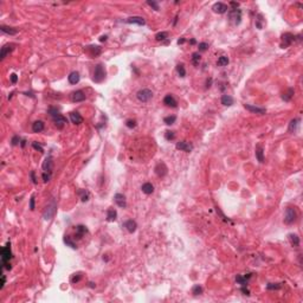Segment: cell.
I'll return each instance as SVG.
<instances>
[{
  "instance_id": "6da1fadb",
  "label": "cell",
  "mask_w": 303,
  "mask_h": 303,
  "mask_svg": "<svg viewBox=\"0 0 303 303\" xmlns=\"http://www.w3.org/2000/svg\"><path fill=\"white\" fill-rule=\"evenodd\" d=\"M12 258V251H11V243L7 242V244L1 249V265L2 269L11 270L9 259Z\"/></svg>"
},
{
  "instance_id": "7a4b0ae2",
  "label": "cell",
  "mask_w": 303,
  "mask_h": 303,
  "mask_svg": "<svg viewBox=\"0 0 303 303\" xmlns=\"http://www.w3.org/2000/svg\"><path fill=\"white\" fill-rule=\"evenodd\" d=\"M105 78V68L103 64H97L95 66V70H94V82L96 83H101L102 81Z\"/></svg>"
},
{
  "instance_id": "3957f363",
  "label": "cell",
  "mask_w": 303,
  "mask_h": 303,
  "mask_svg": "<svg viewBox=\"0 0 303 303\" xmlns=\"http://www.w3.org/2000/svg\"><path fill=\"white\" fill-rule=\"evenodd\" d=\"M56 211H57V205H56V202H55V200H52V202L46 206V208L44 210V213H43L44 219H45V220L52 219L53 215H55V213H56Z\"/></svg>"
},
{
  "instance_id": "277c9868",
  "label": "cell",
  "mask_w": 303,
  "mask_h": 303,
  "mask_svg": "<svg viewBox=\"0 0 303 303\" xmlns=\"http://www.w3.org/2000/svg\"><path fill=\"white\" fill-rule=\"evenodd\" d=\"M136 97H137V100L140 102H148L153 97V93L149 89H142V90L137 91Z\"/></svg>"
},
{
  "instance_id": "5b68a950",
  "label": "cell",
  "mask_w": 303,
  "mask_h": 303,
  "mask_svg": "<svg viewBox=\"0 0 303 303\" xmlns=\"http://www.w3.org/2000/svg\"><path fill=\"white\" fill-rule=\"evenodd\" d=\"M229 19L230 21H232L234 25H238L240 23V19H242V11L239 8L237 9H230L229 12Z\"/></svg>"
},
{
  "instance_id": "8992f818",
  "label": "cell",
  "mask_w": 303,
  "mask_h": 303,
  "mask_svg": "<svg viewBox=\"0 0 303 303\" xmlns=\"http://www.w3.org/2000/svg\"><path fill=\"white\" fill-rule=\"evenodd\" d=\"M296 217H297V214H296V211H295L294 208L289 207V208H287V211H285V215H284V223H285V224H288V225H290V224L295 223V220H296Z\"/></svg>"
},
{
  "instance_id": "52a82bcc",
  "label": "cell",
  "mask_w": 303,
  "mask_h": 303,
  "mask_svg": "<svg viewBox=\"0 0 303 303\" xmlns=\"http://www.w3.org/2000/svg\"><path fill=\"white\" fill-rule=\"evenodd\" d=\"M294 40H295V36H294L293 33L287 32V33L282 34V42H283V43L281 44V47H282V49H285V47L290 46V45L294 43Z\"/></svg>"
},
{
  "instance_id": "ba28073f",
  "label": "cell",
  "mask_w": 303,
  "mask_h": 303,
  "mask_svg": "<svg viewBox=\"0 0 303 303\" xmlns=\"http://www.w3.org/2000/svg\"><path fill=\"white\" fill-rule=\"evenodd\" d=\"M52 120H53V122H55V124H56V127H57L58 129H62V128L68 123L66 117H64L62 114H58L57 116L52 117Z\"/></svg>"
},
{
  "instance_id": "9c48e42d",
  "label": "cell",
  "mask_w": 303,
  "mask_h": 303,
  "mask_svg": "<svg viewBox=\"0 0 303 303\" xmlns=\"http://www.w3.org/2000/svg\"><path fill=\"white\" fill-rule=\"evenodd\" d=\"M52 169H53V160H52L51 156H47L45 159V161L43 162V171L45 173L52 174Z\"/></svg>"
},
{
  "instance_id": "30bf717a",
  "label": "cell",
  "mask_w": 303,
  "mask_h": 303,
  "mask_svg": "<svg viewBox=\"0 0 303 303\" xmlns=\"http://www.w3.org/2000/svg\"><path fill=\"white\" fill-rule=\"evenodd\" d=\"M126 23H127V24H136V25L143 26V25L146 24V20H145V18H142V17L134 15V17L127 18V19H126Z\"/></svg>"
},
{
  "instance_id": "8fae6325",
  "label": "cell",
  "mask_w": 303,
  "mask_h": 303,
  "mask_svg": "<svg viewBox=\"0 0 303 303\" xmlns=\"http://www.w3.org/2000/svg\"><path fill=\"white\" fill-rule=\"evenodd\" d=\"M175 148H177V149H179V150H183V152H187V153H190V152H192L193 146H192L190 142L180 141V142H178V143L175 145Z\"/></svg>"
},
{
  "instance_id": "7c38bea8",
  "label": "cell",
  "mask_w": 303,
  "mask_h": 303,
  "mask_svg": "<svg viewBox=\"0 0 303 303\" xmlns=\"http://www.w3.org/2000/svg\"><path fill=\"white\" fill-rule=\"evenodd\" d=\"M212 9L213 12L215 13H219V14H223L227 11V5H225L224 2H215L213 6H212Z\"/></svg>"
},
{
  "instance_id": "4fadbf2b",
  "label": "cell",
  "mask_w": 303,
  "mask_h": 303,
  "mask_svg": "<svg viewBox=\"0 0 303 303\" xmlns=\"http://www.w3.org/2000/svg\"><path fill=\"white\" fill-rule=\"evenodd\" d=\"M167 171H168V168L164 162L158 164L156 167H155V173H156L158 177H165L167 174Z\"/></svg>"
},
{
  "instance_id": "5bb4252c",
  "label": "cell",
  "mask_w": 303,
  "mask_h": 303,
  "mask_svg": "<svg viewBox=\"0 0 303 303\" xmlns=\"http://www.w3.org/2000/svg\"><path fill=\"white\" fill-rule=\"evenodd\" d=\"M115 202L121 207V208H126L127 207V202H126V197L122 193H116L114 197Z\"/></svg>"
},
{
  "instance_id": "9a60e30c",
  "label": "cell",
  "mask_w": 303,
  "mask_h": 303,
  "mask_svg": "<svg viewBox=\"0 0 303 303\" xmlns=\"http://www.w3.org/2000/svg\"><path fill=\"white\" fill-rule=\"evenodd\" d=\"M70 120L74 124H81L83 122V117L78 111H71L70 112Z\"/></svg>"
},
{
  "instance_id": "2e32d148",
  "label": "cell",
  "mask_w": 303,
  "mask_h": 303,
  "mask_svg": "<svg viewBox=\"0 0 303 303\" xmlns=\"http://www.w3.org/2000/svg\"><path fill=\"white\" fill-rule=\"evenodd\" d=\"M123 226H124V227L127 229V231H128V232H130V233L135 232V231H136V229H137V224H136V221H134L133 219H129V220L124 221Z\"/></svg>"
},
{
  "instance_id": "e0dca14e",
  "label": "cell",
  "mask_w": 303,
  "mask_h": 303,
  "mask_svg": "<svg viewBox=\"0 0 303 303\" xmlns=\"http://www.w3.org/2000/svg\"><path fill=\"white\" fill-rule=\"evenodd\" d=\"M71 100H72V102H83L85 100V94L82 90H77V91L72 93Z\"/></svg>"
},
{
  "instance_id": "ac0fdd59",
  "label": "cell",
  "mask_w": 303,
  "mask_h": 303,
  "mask_svg": "<svg viewBox=\"0 0 303 303\" xmlns=\"http://www.w3.org/2000/svg\"><path fill=\"white\" fill-rule=\"evenodd\" d=\"M164 104H166L167 107H171V108H177L178 107V102L177 100L169 94V95H167L165 99H164Z\"/></svg>"
},
{
  "instance_id": "d6986e66",
  "label": "cell",
  "mask_w": 303,
  "mask_h": 303,
  "mask_svg": "<svg viewBox=\"0 0 303 303\" xmlns=\"http://www.w3.org/2000/svg\"><path fill=\"white\" fill-rule=\"evenodd\" d=\"M13 44H7V45H4L2 47H1V55H0V61H4L5 58H6V56L13 50Z\"/></svg>"
},
{
  "instance_id": "ffe728a7",
  "label": "cell",
  "mask_w": 303,
  "mask_h": 303,
  "mask_svg": "<svg viewBox=\"0 0 303 303\" xmlns=\"http://www.w3.org/2000/svg\"><path fill=\"white\" fill-rule=\"evenodd\" d=\"M44 128H45V124H44L43 121H34L32 123V131L33 133H40V131L44 130Z\"/></svg>"
},
{
  "instance_id": "44dd1931",
  "label": "cell",
  "mask_w": 303,
  "mask_h": 303,
  "mask_svg": "<svg viewBox=\"0 0 303 303\" xmlns=\"http://www.w3.org/2000/svg\"><path fill=\"white\" fill-rule=\"evenodd\" d=\"M80 78H81V76H80V72H77V71H72L68 76V81L70 84H77L80 82Z\"/></svg>"
},
{
  "instance_id": "7402d4cb",
  "label": "cell",
  "mask_w": 303,
  "mask_h": 303,
  "mask_svg": "<svg viewBox=\"0 0 303 303\" xmlns=\"http://www.w3.org/2000/svg\"><path fill=\"white\" fill-rule=\"evenodd\" d=\"M88 232V229L84 226V225H77L76 226V233H75V237L81 239L85 233Z\"/></svg>"
},
{
  "instance_id": "603a6c76",
  "label": "cell",
  "mask_w": 303,
  "mask_h": 303,
  "mask_svg": "<svg viewBox=\"0 0 303 303\" xmlns=\"http://www.w3.org/2000/svg\"><path fill=\"white\" fill-rule=\"evenodd\" d=\"M93 57H95V56H99L100 53H101V47L99 46V45H90V46H87V49H85Z\"/></svg>"
},
{
  "instance_id": "cb8c5ba5",
  "label": "cell",
  "mask_w": 303,
  "mask_h": 303,
  "mask_svg": "<svg viewBox=\"0 0 303 303\" xmlns=\"http://www.w3.org/2000/svg\"><path fill=\"white\" fill-rule=\"evenodd\" d=\"M244 108L248 109L251 112H256V114H265V109L264 108H258V107H253L251 104H244Z\"/></svg>"
},
{
  "instance_id": "d4e9b609",
  "label": "cell",
  "mask_w": 303,
  "mask_h": 303,
  "mask_svg": "<svg viewBox=\"0 0 303 303\" xmlns=\"http://www.w3.org/2000/svg\"><path fill=\"white\" fill-rule=\"evenodd\" d=\"M255 154H256V159H257L261 164L264 162V150H263V147H262L261 145H258V146L256 147Z\"/></svg>"
},
{
  "instance_id": "484cf974",
  "label": "cell",
  "mask_w": 303,
  "mask_h": 303,
  "mask_svg": "<svg viewBox=\"0 0 303 303\" xmlns=\"http://www.w3.org/2000/svg\"><path fill=\"white\" fill-rule=\"evenodd\" d=\"M251 277V274H248V276H237L236 277V282L238 283V284H240L242 287L243 285H248V283H249V278Z\"/></svg>"
},
{
  "instance_id": "4316f807",
  "label": "cell",
  "mask_w": 303,
  "mask_h": 303,
  "mask_svg": "<svg viewBox=\"0 0 303 303\" xmlns=\"http://www.w3.org/2000/svg\"><path fill=\"white\" fill-rule=\"evenodd\" d=\"M0 28H1V31H2L4 33L9 34V36H14V34H17V33H18V30H17V28H14V27H9V26L1 25V26H0Z\"/></svg>"
},
{
  "instance_id": "83f0119b",
  "label": "cell",
  "mask_w": 303,
  "mask_h": 303,
  "mask_svg": "<svg viewBox=\"0 0 303 303\" xmlns=\"http://www.w3.org/2000/svg\"><path fill=\"white\" fill-rule=\"evenodd\" d=\"M141 190H142V192L145 193V194H152L153 192H154V186L150 184V183H146V184H143L142 185V187H141Z\"/></svg>"
},
{
  "instance_id": "f1b7e54d",
  "label": "cell",
  "mask_w": 303,
  "mask_h": 303,
  "mask_svg": "<svg viewBox=\"0 0 303 303\" xmlns=\"http://www.w3.org/2000/svg\"><path fill=\"white\" fill-rule=\"evenodd\" d=\"M117 218V212L114 208H108L107 211V220L108 221H115Z\"/></svg>"
},
{
  "instance_id": "f546056e",
  "label": "cell",
  "mask_w": 303,
  "mask_h": 303,
  "mask_svg": "<svg viewBox=\"0 0 303 303\" xmlns=\"http://www.w3.org/2000/svg\"><path fill=\"white\" fill-rule=\"evenodd\" d=\"M221 104L223 105H226V107H230L233 104V97L230 96V95H223L221 96Z\"/></svg>"
},
{
  "instance_id": "4dcf8cb0",
  "label": "cell",
  "mask_w": 303,
  "mask_h": 303,
  "mask_svg": "<svg viewBox=\"0 0 303 303\" xmlns=\"http://www.w3.org/2000/svg\"><path fill=\"white\" fill-rule=\"evenodd\" d=\"M288 238H289V240H290V243H291V245H293V246L297 248V246L300 245V238H299V236H297V234L290 233V234L288 236Z\"/></svg>"
},
{
  "instance_id": "1f68e13d",
  "label": "cell",
  "mask_w": 303,
  "mask_h": 303,
  "mask_svg": "<svg viewBox=\"0 0 303 303\" xmlns=\"http://www.w3.org/2000/svg\"><path fill=\"white\" fill-rule=\"evenodd\" d=\"M294 93H295V90L293 89V88H289L288 89V91L285 93V94H283V96H282V99L284 100L285 102H289L291 99H293V96H294Z\"/></svg>"
},
{
  "instance_id": "d6a6232c",
  "label": "cell",
  "mask_w": 303,
  "mask_h": 303,
  "mask_svg": "<svg viewBox=\"0 0 303 303\" xmlns=\"http://www.w3.org/2000/svg\"><path fill=\"white\" fill-rule=\"evenodd\" d=\"M63 240H64V243H65L68 246H70L71 249H77V245H76V243H75V242H74V240H72V239H71L69 236H65Z\"/></svg>"
},
{
  "instance_id": "836d02e7",
  "label": "cell",
  "mask_w": 303,
  "mask_h": 303,
  "mask_svg": "<svg viewBox=\"0 0 303 303\" xmlns=\"http://www.w3.org/2000/svg\"><path fill=\"white\" fill-rule=\"evenodd\" d=\"M177 72L180 77H185L186 76V69L184 66V64H178L177 65Z\"/></svg>"
},
{
  "instance_id": "e575fe53",
  "label": "cell",
  "mask_w": 303,
  "mask_h": 303,
  "mask_svg": "<svg viewBox=\"0 0 303 303\" xmlns=\"http://www.w3.org/2000/svg\"><path fill=\"white\" fill-rule=\"evenodd\" d=\"M167 38H168V33L167 32H159V33L155 34V39L158 42H162V40H165Z\"/></svg>"
},
{
  "instance_id": "d590c367",
  "label": "cell",
  "mask_w": 303,
  "mask_h": 303,
  "mask_svg": "<svg viewBox=\"0 0 303 303\" xmlns=\"http://www.w3.org/2000/svg\"><path fill=\"white\" fill-rule=\"evenodd\" d=\"M299 122H300V118H294V120H291V122H290V124H289V131H295V129H296Z\"/></svg>"
},
{
  "instance_id": "8d00e7d4",
  "label": "cell",
  "mask_w": 303,
  "mask_h": 303,
  "mask_svg": "<svg viewBox=\"0 0 303 303\" xmlns=\"http://www.w3.org/2000/svg\"><path fill=\"white\" fill-rule=\"evenodd\" d=\"M192 63L197 66V65H199V63H200V55H199V52H194L193 55H192Z\"/></svg>"
},
{
  "instance_id": "74e56055",
  "label": "cell",
  "mask_w": 303,
  "mask_h": 303,
  "mask_svg": "<svg viewBox=\"0 0 303 303\" xmlns=\"http://www.w3.org/2000/svg\"><path fill=\"white\" fill-rule=\"evenodd\" d=\"M219 66H225L229 64V58L226 56H221L219 59H218V63H217Z\"/></svg>"
},
{
  "instance_id": "f35d334b",
  "label": "cell",
  "mask_w": 303,
  "mask_h": 303,
  "mask_svg": "<svg viewBox=\"0 0 303 303\" xmlns=\"http://www.w3.org/2000/svg\"><path fill=\"white\" fill-rule=\"evenodd\" d=\"M175 121H177V116H174V115H172V116H167V117H165V118H164V122H165L166 124H168V126L173 124Z\"/></svg>"
},
{
  "instance_id": "ab89813d",
  "label": "cell",
  "mask_w": 303,
  "mask_h": 303,
  "mask_svg": "<svg viewBox=\"0 0 303 303\" xmlns=\"http://www.w3.org/2000/svg\"><path fill=\"white\" fill-rule=\"evenodd\" d=\"M266 289L268 290H278V289H281V284L280 283H269L266 285Z\"/></svg>"
},
{
  "instance_id": "60d3db41",
  "label": "cell",
  "mask_w": 303,
  "mask_h": 303,
  "mask_svg": "<svg viewBox=\"0 0 303 303\" xmlns=\"http://www.w3.org/2000/svg\"><path fill=\"white\" fill-rule=\"evenodd\" d=\"M165 137H166V140H168V141H172V140H174V139H175V134H174V131L167 130V131L165 133Z\"/></svg>"
},
{
  "instance_id": "b9f144b4",
  "label": "cell",
  "mask_w": 303,
  "mask_h": 303,
  "mask_svg": "<svg viewBox=\"0 0 303 303\" xmlns=\"http://www.w3.org/2000/svg\"><path fill=\"white\" fill-rule=\"evenodd\" d=\"M147 5H149V6H150L153 9H155V11H159V4H158L156 1H154V0H152V1L148 0V1H147Z\"/></svg>"
},
{
  "instance_id": "7bdbcfd3",
  "label": "cell",
  "mask_w": 303,
  "mask_h": 303,
  "mask_svg": "<svg viewBox=\"0 0 303 303\" xmlns=\"http://www.w3.org/2000/svg\"><path fill=\"white\" fill-rule=\"evenodd\" d=\"M78 194H81L82 196V202H88L89 200V194H88V192L87 191H78Z\"/></svg>"
},
{
  "instance_id": "ee69618b",
  "label": "cell",
  "mask_w": 303,
  "mask_h": 303,
  "mask_svg": "<svg viewBox=\"0 0 303 303\" xmlns=\"http://www.w3.org/2000/svg\"><path fill=\"white\" fill-rule=\"evenodd\" d=\"M81 278H82L81 272H77V274H75V275L71 277V282H72V283H78V282L81 281Z\"/></svg>"
},
{
  "instance_id": "f6af8a7d",
  "label": "cell",
  "mask_w": 303,
  "mask_h": 303,
  "mask_svg": "<svg viewBox=\"0 0 303 303\" xmlns=\"http://www.w3.org/2000/svg\"><path fill=\"white\" fill-rule=\"evenodd\" d=\"M192 294H194V295H200V294H202V288L200 285H194L193 289H192Z\"/></svg>"
},
{
  "instance_id": "bcb514c9",
  "label": "cell",
  "mask_w": 303,
  "mask_h": 303,
  "mask_svg": "<svg viewBox=\"0 0 303 303\" xmlns=\"http://www.w3.org/2000/svg\"><path fill=\"white\" fill-rule=\"evenodd\" d=\"M126 126H127L128 128L133 129V128H135V127H136V121H135V120H127Z\"/></svg>"
},
{
  "instance_id": "7dc6e473",
  "label": "cell",
  "mask_w": 303,
  "mask_h": 303,
  "mask_svg": "<svg viewBox=\"0 0 303 303\" xmlns=\"http://www.w3.org/2000/svg\"><path fill=\"white\" fill-rule=\"evenodd\" d=\"M49 114H50L51 117H55V116H57L59 114V110L57 108H50L49 109Z\"/></svg>"
},
{
  "instance_id": "c3c4849f",
  "label": "cell",
  "mask_w": 303,
  "mask_h": 303,
  "mask_svg": "<svg viewBox=\"0 0 303 303\" xmlns=\"http://www.w3.org/2000/svg\"><path fill=\"white\" fill-rule=\"evenodd\" d=\"M19 142H21V140H20V137L18 136V135H14L13 137H12V141H11V143H12V146H17V145H19Z\"/></svg>"
},
{
  "instance_id": "681fc988",
  "label": "cell",
  "mask_w": 303,
  "mask_h": 303,
  "mask_svg": "<svg viewBox=\"0 0 303 303\" xmlns=\"http://www.w3.org/2000/svg\"><path fill=\"white\" fill-rule=\"evenodd\" d=\"M32 147L34 148V149H37V150H39L40 153H44V149H43V147L39 145V143H37V142H32Z\"/></svg>"
},
{
  "instance_id": "f907efd6",
  "label": "cell",
  "mask_w": 303,
  "mask_h": 303,
  "mask_svg": "<svg viewBox=\"0 0 303 303\" xmlns=\"http://www.w3.org/2000/svg\"><path fill=\"white\" fill-rule=\"evenodd\" d=\"M42 178H43L44 183H47V181H50V179H51V174H49V173H45V172H43V174H42Z\"/></svg>"
},
{
  "instance_id": "816d5d0a",
  "label": "cell",
  "mask_w": 303,
  "mask_h": 303,
  "mask_svg": "<svg viewBox=\"0 0 303 303\" xmlns=\"http://www.w3.org/2000/svg\"><path fill=\"white\" fill-rule=\"evenodd\" d=\"M208 47V44L207 43H200L199 44V51H206Z\"/></svg>"
},
{
  "instance_id": "f5cc1de1",
  "label": "cell",
  "mask_w": 303,
  "mask_h": 303,
  "mask_svg": "<svg viewBox=\"0 0 303 303\" xmlns=\"http://www.w3.org/2000/svg\"><path fill=\"white\" fill-rule=\"evenodd\" d=\"M34 202H36V198H34V196H32L31 199H30V210L31 211L34 210Z\"/></svg>"
},
{
  "instance_id": "db71d44e",
  "label": "cell",
  "mask_w": 303,
  "mask_h": 303,
  "mask_svg": "<svg viewBox=\"0 0 303 303\" xmlns=\"http://www.w3.org/2000/svg\"><path fill=\"white\" fill-rule=\"evenodd\" d=\"M240 291H242L244 295H246V296H250V291H249V289H248V288H245V285H243V287L240 288Z\"/></svg>"
},
{
  "instance_id": "11a10c76",
  "label": "cell",
  "mask_w": 303,
  "mask_h": 303,
  "mask_svg": "<svg viewBox=\"0 0 303 303\" xmlns=\"http://www.w3.org/2000/svg\"><path fill=\"white\" fill-rule=\"evenodd\" d=\"M9 77H11V82H12L13 84H15V83L18 82V76H17L15 74H12Z\"/></svg>"
},
{
  "instance_id": "9f6ffc18",
  "label": "cell",
  "mask_w": 303,
  "mask_h": 303,
  "mask_svg": "<svg viewBox=\"0 0 303 303\" xmlns=\"http://www.w3.org/2000/svg\"><path fill=\"white\" fill-rule=\"evenodd\" d=\"M230 5H231V7H232L231 9H237V8L239 7V4H238V2H236V1H231V2H230Z\"/></svg>"
},
{
  "instance_id": "6f0895ef",
  "label": "cell",
  "mask_w": 303,
  "mask_h": 303,
  "mask_svg": "<svg viewBox=\"0 0 303 303\" xmlns=\"http://www.w3.org/2000/svg\"><path fill=\"white\" fill-rule=\"evenodd\" d=\"M30 175H31L32 183H33V184H37V179H36V175H34V172H33V171H32V172L30 173Z\"/></svg>"
},
{
  "instance_id": "680465c9",
  "label": "cell",
  "mask_w": 303,
  "mask_h": 303,
  "mask_svg": "<svg viewBox=\"0 0 303 303\" xmlns=\"http://www.w3.org/2000/svg\"><path fill=\"white\" fill-rule=\"evenodd\" d=\"M5 283H6V278H5V275H2L1 276V287H0L1 289L5 287Z\"/></svg>"
},
{
  "instance_id": "91938a15",
  "label": "cell",
  "mask_w": 303,
  "mask_h": 303,
  "mask_svg": "<svg viewBox=\"0 0 303 303\" xmlns=\"http://www.w3.org/2000/svg\"><path fill=\"white\" fill-rule=\"evenodd\" d=\"M211 83H212V78L207 80V82H206V88H210V87H211Z\"/></svg>"
},
{
  "instance_id": "94428289",
  "label": "cell",
  "mask_w": 303,
  "mask_h": 303,
  "mask_svg": "<svg viewBox=\"0 0 303 303\" xmlns=\"http://www.w3.org/2000/svg\"><path fill=\"white\" fill-rule=\"evenodd\" d=\"M107 38H108L107 36H102L101 38H100V42H105V40H107Z\"/></svg>"
},
{
  "instance_id": "6125c7cd",
  "label": "cell",
  "mask_w": 303,
  "mask_h": 303,
  "mask_svg": "<svg viewBox=\"0 0 303 303\" xmlns=\"http://www.w3.org/2000/svg\"><path fill=\"white\" fill-rule=\"evenodd\" d=\"M184 43H185V38H181L178 40V44H184Z\"/></svg>"
},
{
  "instance_id": "be15d7a7",
  "label": "cell",
  "mask_w": 303,
  "mask_h": 303,
  "mask_svg": "<svg viewBox=\"0 0 303 303\" xmlns=\"http://www.w3.org/2000/svg\"><path fill=\"white\" fill-rule=\"evenodd\" d=\"M89 287H90V288H95V287H96V284H95L94 282H89Z\"/></svg>"
},
{
  "instance_id": "e7e4bbea",
  "label": "cell",
  "mask_w": 303,
  "mask_h": 303,
  "mask_svg": "<svg viewBox=\"0 0 303 303\" xmlns=\"http://www.w3.org/2000/svg\"><path fill=\"white\" fill-rule=\"evenodd\" d=\"M25 145H26V141H25V140H21V142H20V146H21V147H25Z\"/></svg>"
},
{
  "instance_id": "03108f58",
  "label": "cell",
  "mask_w": 303,
  "mask_h": 303,
  "mask_svg": "<svg viewBox=\"0 0 303 303\" xmlns=\"http://www.w3.org/2000/svg\"><path fill=\"white\" fill-rule=\"evenodd\" d=\"M190 43H191V44H192V45H193V44H196V40H194V39H192V40H191V42H190Z\"/></svg>"
}]
</instances>
